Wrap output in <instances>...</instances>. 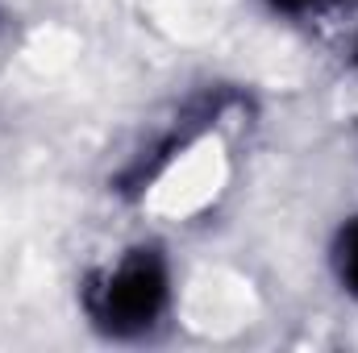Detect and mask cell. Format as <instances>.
<instances>
[{"label":"cell","instance_id":"1","mask_svg":"<svg viewBox=\"0 0 358 353\" xmlns=\"http://www.w3.org/2000/svg\"><path fill=\"white\" fill-rule=\"evenodd\" d=\"M179 299L176 258L163 241L142 237L121 246L80 278V312L104 341L134 345L167 329Z\"/></svg>","mask_w":358,"mask_h":353},{"label":"cell","instance_id":"2","mask_svg":"<svg viewBox=\"0 0 358 353\" xmlns=\"http://www.w3.org/2000/svg\"><path fill=\"white\" fill-rule=\"evenodd\" d=\"M325 266H329L338 295L358 308V212H346L334 225L329 246H325Z\"/></svg>","mask_w":358,"mask_h":353},{"label":"cell","instance_id":"3","mask_svg":"<svg viewBox=\"0 0 358 353\" xmlns=\"http://www.w3.org/2000/svg\"><path fill=\"white\" fill-rule=\"evenodd\" d=\"M275 21H287V25H308V21H321V17H334L342 13L346 4L355 0H259Z\"/></svg>","mask_w":358,"mask_h":353},{"label":"cell","instance_id":"4","mask_svg":"<svg viewBox=\"0 0 358 353\" xmlns=\"http://www.w3.org/2000/svg\"><path fill=\"white\" fill-rule=\"evenodd\" d=\"M346 67L358 80V21H355V29H350V38H346Z\"/></svg>","mask_w":358,"mask_h":353},{"label":"cell","instance_id":"5","mask_svg":"<svg viewBox=\"0 0 358 353\" xmlns=\"http://www.w3.org/2000/svg\"><path fill=\"white\" fill-rule=\"evenodd\" d=\"M0 29H4V8H0Z\"/></svg>","mask_w":358,"mask_h":353}]
</instances>
